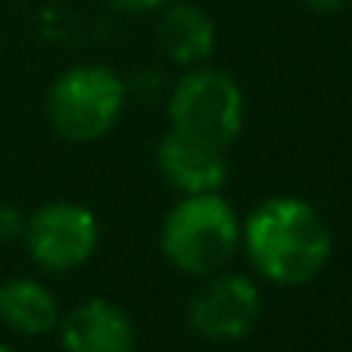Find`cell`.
Segmentation results:
<instances>
[{
    "label": "cell",
    "instance_id": "obj_5",
    "mask_svg": "<svg viewBox=\"0 0 352 352\" xmlns=\"http://www.w3.org/2000/svg\"><path fill=\"white\" fill-rule=\"evenodd\" d=\"M22 243L41 272L69 274L87 265L100 250V221L85 203L50 199L28 212Z\"/></svg>",
    "mask_w": 352,
    "mask_h": 352
},
{
    "label": "cell",
    "instance_id": "obj_12",
    "mask_svg": "<svg viewBox=\"0 0 352 352\" xmlns=\"http://www.w3.org/2000/svg\"><path fill=\"white\" fill-rule=\"evenodd\" d=\"M103 3L125 16H153L160 10H166L172 0H103Z\"/></svg>",
    "mask_w": 352,
    "mask_h": 352
},
{
    "label": "cell",
    "instance_id": "obj_4",
    "mask_svg": "<svg viewBox=\"0 0 352 352\" xmlns=\"http://www.w3.org/2000/svg\"><path fill=\"white\" fill-rule=\"evenodd\" d=\"M166 116L172 131L228 150L246 125L243 87L219 66H190L168 87Z\"/></svg>",
    "mask_w": 352,
    "mask_h": 352
},
{
    "label": "cell",
    "instance_id": "obj_2",
    "mask_svg": "<svg viewBox=\"0 0 352 352\" xmlns=\"http://www.w3.org/2000/svg\"><path fill=\"white\" fill-rule=\"evenodd\" d=\"M162 259L187 278L225 272L240 250V219L221 193L178 197L160 228Z\"/></svg>",
    "mask_w": 352,
    "mask_h": 352
},
{
    "label": "cell",
    "instance_id": "obj_1",
    "mask_svg": "<svg viewBox=\"0 0 352 352\" xmlns=\"http://www.w3.org/2000/svg\"><path fill=\"white\" fill-rule=\"evenodd\" d=\"M240 250L262 280L278 287H306L331 262L333 234L309 199L278 193L262 199L240 221Z\"/></svg>",
    "mask_w": 352,
    "mask_h": 352
},
{
    "label": "cell",
    "instance_id": "obj_9",
    "mask_svg": "<svg viewBox=\"0 0 352 352\" xmlns=\"http://www.w3.org/2000/svg\"><path fill=\"white\" fill-rule=\"evenodd\" d=\"M156 44L166 54V60L178 63V66H203L215 54L219 28L203 7H197L190 0H172L166 10H160Z\"/></svg>",
    "mask_w": 352,
    "mask_h": 352
},
{
    "label": "cell",
    "instance_id": "obj_7",
    "mask_svg": "<svg viewBox=\"0 0 352 352\" xmlns=\"http://www.w3.org/2000/svg\"><path fill=\"white\" fill-rule=\"evenodd\" d=\"M156 168L178 197L221 193V187L228 184V175H231L221 146L203 144V140L178 134L172 128L156 144Z\"/></svg>",
    "mask_w": 352,
    "mask_h": 352
},
{
    "label": "cell",
    "instance_id": "obj_10",
    "mask_svg": "<svg viewBox=\"0 0 352 352\" xmlns=\"http://www.w3.org/2000/svg\"><path fill=\"white\" fill-rule=\"evenodd\" d=\"M56 293L38 278L16 274L0 284V321L19 337H47L60 324Z\"/></svg>",
    "mask_w": 352,
    "mask_h": 352
},
{
    "label": "cell",
    "instance_id": "obj_11",
    "mask_svg": "<svg viewBox=\"0 0 352 352\" xmlns=\"http://www.w3.org/2000/svg\"><path fill=\"white\" fill-rule=\"evenodd\" d=\"M25 219L19 206L13 203H0V240H22L25 234Z\"/></svg>",
    "mask_w": 352,
    "mask_h": 352
},
{
    "label": "cell",
    "instance_id": "obj_14",
    "mask_svg": "<svg viewBox=\"0 0 352 352\" xmlns=\"http://www.w3.org/2000/svg\"><path fill=\"white\" fill-rule=\"evenodd\" d=\"M0 352H16L13 346H7V343H0Z\"/></svg>",
    "mask_w": 352,
    "mask_h": 352
},
{
    "label": "cell",
    "instance_id": "obj_13",
    "mask_svg": "<svg viewBox=\"0 0 352 352\" xmlns=\"http://www.w3.org/2000/svg\"><path fill=\"white\" fill-rule=\"evenodd\" d=\"M299 3L315 16H333V13H340V10H346L349 0H299Z\"/></svg>",
    "mask_w": 352,
    "mask_h": 352
},
{
    "label": "cell",
    "instance_id": "obj_8",
    "mask_svg": "<svg viewBox=\"0 0 352 352\" xmlns=\"http://www.w3.org/2000/svg\"><path fill=\"white\" fill-rule=\"evenodd\" d=\"M60 343L66 352H134L138 331L119 302L91 296L69 309L56 324Z\"/></svg>",
    "mask_w": 352,
    "mask_h": 352
},
{
    "label": "cell",
    "instance_id": "obj_6",
    "mask_svg": "<svg viewBox=\"0 0 352 352\" xmlns=\"http://www.w3.org/2000/svg\"><path fill=\"white\" fill-rule=\"evenodd\" d=\"M187 327L212 343H234L253 333L262 318V290L250 274L215 272L199 278L187 299Z\"/></svg>",
    "mask_w": 352,
    "mask_h": 352
},
{
    "label": "cell",
    "instance_id": "obj_3",
    "mask_svg": "<svg viewBox=\"0 0 352 352\" xmlns=\"http://www.w3.org/2000/svg\"><path fill=\"white\" fill-rule=\"evenodd\" d=\"M128 107V85L113 66L78 63L60 72L44 97L47 125L69 144L103 140Z\"/></svg>",
    "mask_w": 352,
    "mask_h": 352
}]
</instances>
